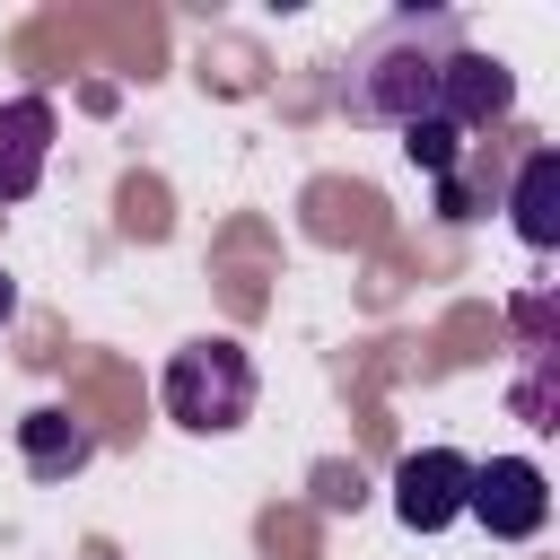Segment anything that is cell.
Instances as JSON below:
<instances>
[{
  "mask_svg": "<svg viewBox=\"0 0 560 560\" xmlns=\"http://www.w3.org/2000/svg\"><path fill=\"white\" fill-rule=\"evenodd\" d=\"M464 516H472L490 542H534V534L551 525V481H542V464H525V455H490V464H472V481H464Z\"/></svg>",
  "mask_w": 560,
  "mask_h": 560,
  "instance_id": "3",
  "label": "cell"
},
{
  "mask_svg": "<svg viewBox=\"0 0 560 560\" xmlns=\"http://www.w3.org/2000/svg\"><path fill=\"white\" fill-rule=\"evenodd\" d=\"M508 114H516V70L499 52H481V44H464L446 61V79H438V122L446 131H490Z\"/></svg>",
  "mask_w": 560,
  "mask_h": 560,
  "instance_id": "4",
  "label": "cell"
},
{
  "mask_svg": "<svg viewBox=\"0 0 560 560\" xmlns=\"http://www.w3.org/2000/svg\"><path fill=\"white\" fill-rule=\"evenodd\" d=\"M402 158H411V166H429V175L446 184V175H455V158H464V131H446V122L429 114V122H411V131H402Z\"/></svg>",
  "mask_w": 560,
  "mask_h": 560,
  "instance_id": "9",
  "label": "cell"
},
{
  "mask_svg": "<svg viewBox=\"0 0 560 560\" xmlns=\"http://www.w3.org/2000/svg\"><path fill=\"white\" fill-rule=\"evenodd\" d=\"M464 481H472V464L455 446H420V455L394 464V516L411 534H446L464 516Z\"/></svg>",
  "mask_w": 560,
  "mask_h": 560,
  "instance_id": "5",
  "label": "cell"
},
{
  "mask_svg": "<svg viewBox=\"0 0 560 560\" xmlns=\"http://www.w3.org/2000/svg\"><path fill=\"white\" fill-rule=\"evenodd\" d=\"M508 219H516V236H525L534 254H551V245H560V158H551V149H525V158H516Z\"/></svg>",
  "mask_w": 560,
  "mask_h": 560,
  "instance_id": "8",
  "label": "cell"
},
{
  "mask_svg": "<svg viewBox=\"0 0 560 560\" xmlns=\"http://www.w3.org/2000/svg\"><path fill=\"white\" fill-rule=\"evenodd\" d=\"M9 315H18V280L0 271V324H9Z\"/></svg>",
  "mask_w": 560,
  "mask_h": 560,
  "instance_id": "10",
  "label": "cell"
},
{
  "mask_svg": "<svg viewBox=\"0 0 560 560\" xmlns=\"http://www.w3.org/2000/svg\"><path fill=\"white\" fill-rule=\"evenodd\" d=\"M158 394H166V420H175V429H192V438H228V429L254 420V359H245V341L201 332V341H184V350L166 359Z\"/></svg>",
  "mask_w": 560,
  "mask_h": 560,
  "instance_id": "2",
  "label": "cell"
},
{
  "mask_svg": "<svg viewBox=\"0 0 560 560\" xmlns=\"http://www.w3.org/2000/svg\"><path fill=\"white\" fill-rule=\"evenodd\" d=\"M18 455H26L35 481H70V472H88L96 438H88V420H70L61 402H35V411L18 420Z\"/></svg>",
  "mask_w": 560,
  "mask_h": 560,
  "instance_id": "7",
  "label": "cell"
},
{
  "mask_svg": "<svg viewBox=\"0 0 560 560\" xmlns=\"http://www.w3.org/2000/svg\"><path fill=\"white\" fill-rule=\"evenodd\" d=\"M52 140H61V114L44 96H0V201H26L44 184Z\"/></svg>",
  "mask_w": 560,
  "mask_h": 560,
  "instance_id": "6",
  "label": "cell"
},
{
  "mask_svg": "<svg viewBox=\"0 0 560 560\" xmlns=\"http://www.w3.org/2000/svg\"><path fill=\"white\" fill-rule=\"evenodd\" d=\"M455 52H464V18L455 9H402V18H385L350 52V79H341L350 122H394V131L429 122L438 114V79H446Z\"/></svg>",
  "mask_w": 560,
  "mask_h": 560,
  "instance_id": "1",
  "label": "cell"
}]
</instances>
